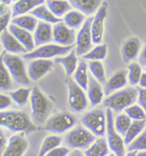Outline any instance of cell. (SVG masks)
I'll return each mask as SVG.
<instances>
[{"instance_id": "obj_15", "label": "cell", "mask_w": 146, "mask_h": 156, "mask_svg": "<svg viewBox=\"0 0 146 156\" xmlns=\"http://www.w3.org/2000/svg\"><path fill=\"white\" fill-rule=\"evenodd\" d=\"M52 67L53 62L50 59H32L28 64V73L29 78L32 81L37 82L43 76H45L48 72H50Z\"/></svg>"}, {"instance_id": "obj_40", "label": "cell", "mask_w": 146, "mask_h": 156, "mask_svg": "<svg viewBox=\"0 0 146 156\" xmlns=\"http://www.w3.org/2000/svg\"><path fill=\"white\" fill-rule=\"evenodd\" d=\"M13 83L11 81V76L8 71L5 65L2 63L1 65V79H0V88L2 91H9L12 89Z\"/></svg>"}, {"instance_id": "obj_20", "label": "cell", "mask_w": 146, "mask_h": 156, "mask_svg": "<svg viewBox=\"0 0 146 156\" xmlns=\"http://www.w3.org/2000/svg\"><path fill=\"white\" fill-rule=\"evenodd\" d=\"M127 84V71L124 69H121L114 73L110 80L104 84V94L106 95H110V94L117 91L126 87Z\"/></svg>"}, {"instance_id": "obj_9", "label": "cell", "mask_w": 146, "mask_h": 156, "mask_svg": "<svg viewBox=\"0 0 146 156\" xmlns=\"http://www.w3.org/2000/svg\"><path fill=\"white\" fill-rule=\"evenodd\" d=\"M107 137L108 143L111 151L116 156H125V142L114 127V119L113 111L107 108Z\"/></svg>"}, {"instance_id": "obj_53", "label": "cell", "mask_w": 146, "mask_h": 156, "mask_svg": "<svg viewBox=\"0 0 146 156\" xmlns=\"http://www.w3.org/2000/svg\"><path fill=\"white\" fill-rule=\"evenodd\" d=\"M108 156H116V155H115V154H114V153H113V154H110Z\"/></svg>"}, {"instance_id": "obj_55", "label": "cell", "mask_w": 146, "mask_h": 156, "mask_svg": "<svg viewBox=\"0 0 146 156\" xmlns=\"http://www.w3.org/2000/svg\"><path fill=\"white\" fill-rule=\"evenodd\" d=\"M145 71H146V66H145Z\"/></svg>"}, {"instance_id": "obj_52", "label": "cell", "mask_w": 146, "mask_h": 156, "mask_svg": "<svg viewBox=\"0 0 146 156\" xmlns=\"http://www.w3.org/2000/svg\"><path fill=\"white\" fill-rule=\"evenodd\" d=\"M137 156H146V151H141L138 153Z\"/></svg>"}, {"instance_id": "obj_36", "label": "cell", "mask_w": 146, "mask_h": 156, "mask_svg": "<svg viewBox=\"0 0 146 156\" xmlns=\"http://www.w3.org/2000/svg\"><path fill=\"white\" fill-rule=\"evenodd\" d=\"M132 119L127 114H119L114 120V127L121 136H125L132 124Z\"/></svg>"}, {"instance_id": "obj_17", "label": "cell", "mask_w": 146, "mask_h": 156, "mask_svg": "<svg viewBox=\"0 0 146 156\" xmlns=\"http://www.w3.org/2000/svg\"><path fill=\"white\" fill-rule=\"evenodd\" d=\"M9 31L18 40V41L26 48V50L28 52L34 50L35 47L34 38L29 31L20 28L13 23H11L9 26Z\"/></svg>"}, {"instance_id": "obj_35", "label": "cell", "mask_w": 146, "mask_h": 156, "mask_svg": "<svg viewBox=\"0 0 146 156\" xmlns=\"http://www.w3.org/2000/svg\"><path fill=\"white\" fill-rule=\"evenodd\" d=\"M88 67L91 71V74L96 78L101 84H105L107 83L105 76L104 67L100 61H90Z\"/></svg>"}, {"instance_id": "obj_11", "label": "cell", "mask_w": 146, "mask_h": 156, "mask_svg": "<svg viewBox=\"0 0 146 156\" xmlns=\"http://www.w3.org/2000/svg\"><path fill=\"white\" fill-rule=\"evenodd\" d=\"M93 16H89L80 28L76 36L75 51L78 56H84L90 51L92 46V34H91V23Z\"/></svg>"}, {"instance_id": "obj_50", "label": "cell", "mask_w": 146, "mask_h": 156, "mask_svg": "<svg viewBox=\"0 0 146 156\" xmlns=\"http://www.w3.org/2000/svg\"><path fill=\"white\" fill-rule=\"evenodd\" d=\"M126 156H137V151H130L128 152Z\"/></svg>"}, {"instance_id": "obj_19", "label": "cell", "mask_w": 146, "mask_h": 156, "mask_svg": "<svg viewBox=\"0 0 146 156\" xmlns=\"http://www.w3.org/2000/svg\"><path fill=\"white\" fill-rule=\"evenodd\" d=\"M1 42L5 50L9 53L15 54L28 51L26 48L18 41V40L7 29L1 32Z\"/></svg>"}, {"instance_id": "obj_2", "label": "cell", "mask_w": 146, "mask_h": 156, "mask_svg": "<svg viewBox=\"0 0 146 156\" xmlns=\"http://www.w3.org/2000/svg\"><path fill=\"white\" fill-rule=\"evenodd\" d=\"M138 90L134 87H127L113 93L104 101V106L114 112H120L128 106L133 105L138 100Z\"/></svg>"}, {"instance_id": "obj_42", "label": "cell", "mask_w": 146, "mask_h": 156, "mask_svg": "<svg viewBox=\"0 0 146 156\" xmlns=\"http://www.w3.org/2000/svg\"><path fill=\"white\" fill-rule=\"evenodd\" d=\"M11 16H12V11H10V10L8 11L7 13H5V15L0 16V30H1V32H3L7 28L8 26H9V23Z\"/></svg>"}, {"instance_id": "obj_43", "label": "cell", "mask_w": 146, "mask_h": 156, "mask_svg": "<svg viewBox=\"0 0 146 156\" xmlns=\"http://www.w3.org/2000/svg\"><path fill=\"white\" fill-rule=\"evenodd\" d=\"M138 104L144 108V110L146 112V88H138Z\"/></svg>"}, {"instance_id": "obj_51", "label": "cell", "mask_w": 146, "mask_h": 156, "mask_svg": "<svg viewBox=\"0 0 146 156\" xmlns=\"http://www.w3.org/2000/svg\"><path fill=\"white\" fill-rule=\"evenodd\" d=\"M11 2H12V0H1V3L6 5H9L11 4Z\"/></svg>"}, {"instance_id": "obj_47", "label": "cell", "mask_w": 146, "mask_h": 156, "mask_svg": "<svg viewBox=\"0 0 146 156\" xmlns=\"http://www.w3.org/2000/svg\"><path fill=\"white\" fill-rule=\"evenodd\" d=\"M138 85L142 88H146V72L142 74L140 80H139V83H138Z\"/></svg>"}, {"instance_id": "obj_33", "label": "cell", "mask_w": 146, "mask_h": 156, "mask_svg": "<svg viewBox=\"0 0 146 156\" xmlns=\"http://www.w3.org/2000/svg\"><path fill=\"white\" fill-rule=\"evenodd\" d=\"M32 89L21 87L15 91H12L9 93V96L12 99L15 103H16L18 106H24L28 103V100L31 96Z\"/></svg>"}, {"instance_id": "obj_38", "label": "cell", "mask_w": 146, "mask_h": 156, "mask_svg": "<svg viewBox=\"0 0 146 156\" xmlns=\"http://www.w3.org/2000/svg\"><path fill=\"white\" fill-rule=\"evenodd\" d=\"M127 151H146V129L128 145Z\"/></svg>"}, {"instance_id": "obj_18", "label": "cell", "mask_w": 146, "mask_h": 156, "mask_svg": "<svg viewBox=\"0 0 146 156\" xmlns=\"http://www.w3.org/2000/svg\"><path fill=\"white\" fill-rule=\"evenodd\" d=\"M51 23L39 22L34 31V42L35 46H40L50 43L53 40V28Z\"/></svg>"}, {"instance_id": "obj_25", "label": "cell", "mask_w": 146, "mask_h": 156, "mask_svg": "<svg viewBox=\"0 0 146 156\" xmlns=\"http://www.w3.org/2000/svg\"><path fill=\"white\" fill-rule=\"evenodd\" d=\"M109 143L104 137L97 139L85 151L86 156H108L110 154Z\"/></svg>"}, {"instance_id": "obj_12", "label": "cell", "mask_w": 146, "mask_h": 156, "mask_svg": "<svg viewBox=\"0 0 146 156\" xmlns=\"http://www.w3.org/2000/svg\"><path fill=\"white\" fill-rule=\"evenodd\" d=\"M108 13V4L103 2L99 9H97L91 23V34L93 44H100L103 41L104 31V22Z\"/></svg>"}, {"instance_id": "obj_32", "label": "cell", "mask_w": 146, "mask_h": 156, "mask_svg": "<svg viewBox=\"0 0 146 156\" xmlns=\"http://www.w3.org/2000/svg\"><path fill=\"white\" fill-rule=\"evenodd\" d=\"M62 142H63V139L59 136L51 135V136H46L45 140L43 141L38 156H46L49 152L53 150L56 147H59Z\"/></svg>"}, {"instance_id": "obj_24", "label": "cell", "mask_w": 146, "mask_h": 156, "mask_svg": "<svg viewBox=\"0 0 146 156\" xmlns=\"http://www.w3.org/2000/svg\"><path fill=\"white\" fill-rule=\"evenodd\" d=\"M44 3L45 0H19L15 3L12 7V16L15 17L31 12L32 9Z\"/></svg>"}, {"instance_id": "obj_16", "label": "cell", "mask_w": 146, "mask_h": 156, "mask_svg": "<svg viewBox=\"0 0 146 156\" xmlns=\"http://www.w3.org/2000/svg\"><path fill=\"white\" fill-rule=\"evenodd\" d=\"M141 51V41L138 37H130L123 43L121 47V56L125 63H130L136 59Z\"/></svg>"}, {"instance_id": "obj_1", "label": "cell", "mask_w": 146, "mask_h": 156, "mask_svg": "<svg viewBox=\"0 0 146 156\" xmlns=\"http://www.w3.org/2000/svg\"><path fill=\"white\" fill-rule=\"evenodd\" d=\"M0 124L11 132L28 135L36 130V126L29 116L21 111H2L0 113Z\"/></svg>"}, {"instance_id": "obj_28", "label": "cell", "mask_w": 146, "mask_h": 156, "mask_svg": "<svg viewBox=\"0 0 146 156\" xmlns=\"http://www.w3.org/2000/svg\"><path fill=\"white\" fill-rule=\"evenodd\" d=\"M46 6L56 17H62L71 9V5L67 0H46Z\"/></svg>"}, {"instance_id": "obj_8", "label": "cell", "mask_w": 146, "mask_h": 156, "mask_svg": "<svg viewBox=\"0 0 146 156\" xmlns=\"http://www.w3.org/2000/svg\"><path fill=\"white\" fill-rule=\"evenodd\" d=\"M77 124V119L69 112H61L52 116L46 123V130L54 134L65 133Z\"/></svg>"}, {"instance_id": "obj_54", "label": "cell", "mask_w": 146, "mask_h": 156, "mask_svg": "<svg viewBox=\"0 0 146 156\" xmlns=\"http://www.w3.org/2000/svg\"><path fill=\"white\" fill-rule=\"evenodd\" d=\"M12 1H14V2H17V1H19V0H12Z\"/></svg>"}, {"instance_id": "obj_49", "label": "cell", "mask_w": 146, "mask_h": 156, "mask_svg": "<svg viewBox=\"0 0 146 156\" xmlns=\"http://www.w3.org/2000/svg\"><path fill=\"white\" fill-rule=\"evenodd\" d=\"M69 156H86L85 153H82L80 149H74L73 152L69 153Z\"/></svg>"}, {"instance_id": "obj_26", "label": "cell", "mask_w": 146, "mask_h": 156, "mask_svg": "<svg viewBox=\"0 0 146 156\" xmlns=\"http://www.w3.org/2000/svg\"><path fill=\"white\" fill-rule=\"evenodd\" d=\"M88 64L85 59H81L79 62L78 67L73 74V80L82 87L85 91H87L89 83V73H88Z\"/></svg>"}, {"instance_id": "obj_7", "label": "cell", "mask_w": 146, "mask_h": 156, "mask_svg": "<svg viewBox=\"0 0 146 156\" xmlns=\"http://www.w3.org/2000/svg\"><path fill=\"white\" fill-rule=\"evenodd\" d=\"M74 46H65L58 44H46L39 46L32 51H29L23 56L25 59L32 60L37 58L50 59L69 54L73 50Z\"/></svg>"}, {"instance_id": "obj_10", "label": "cell", "mask_w": 146, "mask_h": 156, "mask_svg": "<svg viewBox=\"0 0 146 156\" xmlns=\"http://www.w3.org/2000/svg\"><path fill=\"white\" fill-rule=\"evenodd\" d=\"M68 101L70 108L75 112H81L86 110L88 106V101L85 90L70 77L68 80Z\"/></svg>"}, {"instance_id": "obj_45", "label": "cell", "mask_w": 146, "mask_h": 156, "mask_svg": "<svg viewBox=\"0 0 146 156\" xmlns=\"http://www.w3.org/2000/svg\"><path fill=\"white\" fill-rule=\"evenodd\" d=\"M138 63L141 64V66H146V44L141 49L138 56Z\"/></svg>"}, {"instance_id": "obj_13", "label": "cell", "mask_w": 146, "mask_h": 156, "mask_svg": "<svg viewBox=\"0 0 146 156\" xmlns=\"http://www.w3.org/2000/svg\"><path fill=\"white\" fill-rule=\"evenodd\" d=\"M53 41L62 46H73L76 41L75 29L68 27L64 22L56 23L53 27Z\"/></svg>"}, {"instance_id": "obj_46", "label": "cell", "mask_w": 146, "mask_h": 156, "mask_svg": "<svg viewBox=\"0 0 146 156\" xmlns=\"http://www.w3.org/2000/svg\"><path fill=\"white\" fill-rule=\"evenodd\" d=\"M1 151H2V153L4 152V150H5V144L7 143V139H6V137H5V133L3 132V130H1Z\"/></svg>"}, {"instance_id": "obj_3", "label": "cell", "mask_w": 146, "mask_h": 156, "mask_svg": "<svg viewBox=\"0 0 146 156\" xmlns=\"http://www.w3.org/2000/svg\"><path fill=\"white\" fill-rule=\"evenodd\" d=\"M30 104L33 122L37 124L46 123L52 108V105L38 87L32 89Z\"/></svg>"}, {"instance_id": "obj_37", "label": "cell", "mask_w": 146, "mask_h": 156, "mask_svg": "<svg viewBox=\"0 0 146 156\" xmlns=\"http://www.w3.org/2000/svg\"><path fill=\"white\" fill-rule=\"evenodd\" d=\"M128 82L132 85V86H135L139 83V80L141 77L142 74V67L141 64H137V63H132L128 65Z\"/></svg>"}, {"instance_id": "obj_5", "label": "cell", "mask_w": 146, "mask_h": 156, "mask_svg": "<svg viewBox=\"0 0 146 156\" xmlns=\"http://www.w3.org/2000/svg\"><path fill=\"white\" fill-rule=\"evenodd\" d=\"M96 141V136L87 128L78 126L66 135L64 142L69 147L87 150Z\"/></svg>"}, {"instance_id": "obj_31", "label": "cell", "mask_w": 146, "mask_h": 156, "mask_svg": "<svg viewBox=\"0 0 146 156\" xmlns=\"http://www.w3.org/2000/svg\"><path fill=\"white\" fill-rule=\"evenodd\" d=\"M146 125V119L144 120H134L128 129L127 132L124 136V142L126 145H129L131 142L138 137L143 132Z\"/></svg>"}, {"instance_id": "obj_39", "label": "cell", "mask_w": 146, "mask_h": 156, "mask_svg": "<svg viewBox=\"0 0 146 156\" xmlns=\"http://www.w3.org/2000/svg\"><path fill=\"white\" fill-rule=\"evenodd\" d=\"M126 114H127L133 120L146 119V112L140 105H132L125 109Z\"/></svg>"}, {"instance_id": "obj_4", "label": "cell", "mask_w": 146, "mask_h": 156, "mask_svg": "<svg viewBox=\"0 0 146 156\" xmlns=\"http://www.w3.org/2000/svg\"><path fill=\"white\" fill-rule=\"evenodd\" d=\"M2 63L5 64L15 83L23 86H28L30 84V78L27 72L25 64L20 57L6 52L3 54Z\"/></svg>"}, {"instance_id": "obj_29", "label": "cell", "mask_w": 146, "mask_h": 156, "mask_svg": "<svg viewBox=\"0 0 146 156\" xmlns=\"http://www.w3.org/2000/svg\"><path fill=\"white\" fill-rule=\"evenodd\" d=\"M86 15L79 10H69L63 16L64 23L73 29L81 28L86 21Z\"/></svg>"}, {"instance_id": "obj_21", "label": "cell", "mask_w": 146, "mask_h": 156, "mask_svg": "<svg viewBox=\"0 0 146 156\" xmlns=\"http://www.w3.org/2000/svg\"><path fill=\"white\" fill-rule=\"evenodd\" d=\"M101 84L96 78L91 74H89V83L87 88V95L88 99L92 106H96L99 105L104 95V93L102 88Z\"/></svg>"}, {"instance_id": "obj_22", "label": "cell", "mask_w": 146, "mask_h": 156, "mask_svg": "<svg viewBox=\"0 0 146 156\" xmlns=\"http://www.w3.org/2000/svg\"><path fill=\"white\" fill-rule=\"evenodd\" d=\"M71 6L82 12L86 16L96 14L102 3V0H69Z\"/></svg>"}, {"instance_id": "obj_6", "label": "cell", "mask_w": 146, "mask_h": 156, "mask_svg": "<svg viewBox=\"0 0 146 156\" xmlns=\"http://www.w3.org/2000/svg\"><path fill=\"white\" fill-rule=\"evenodd\" d=\"M83 125L97 136L104 137L107 132V115L102 109L90 111L81 119Z\"/></svg>"}, {"instance_id": "obj_23", "label": "cell", "mask_w": 146, "mask_h": 156, "mask_svg": "<svg viewBox=\"0 0 146 156\" xmlns=\"http://www.w3.org/2000/svg\"><path fill=\"white\" fill-rule=\"evenodd\" d=\"M77 53L74 50H72L69 54L65 55L64 57H57L56 58L55 63L56 64H62L64 67L65 72L68 77H70L71 76H73L75 70L77 69L79 61H78Z\"/></svg>"}, {"instance_id": "obj_27", "label": "cell", "mask_w": 146, "mask_h": 156, "mask_svg": "<svg viewBox=\"0 0 146 156\" xmlns=\"http://www.w3.org/2000/svg\"><path fill=\"white\" fill-rule=\"evenodd\" d=\"M30 14L35 16L36 18L40 19L42 22H46V23H51V24H56L62 22V19L56 17L55 15L50 11V9L44 5H39L34 9H32L30 12Z\"/></svg>"}, {"instance_id": "obj_48", "label": "cell", "mask_w": 146, "mask_h": 156, "mask_svg": "<svg viewBox=\"0 0 146 156\" xmlns=\"http://www.w3.org/2000/svg\"><path fill=\"white\" fill-rule=\"evenodd\" d=\"M8 6H9V5H5V4H2V3H1V5H0V16L5 15V13H7L8 11L10 10Z\"/></svg>"}, {"instance_id": "obj_14", "label": "cell", "mask_w": 146, "mask_h": 156, "mask_svg": "<svg viewBox=\"0 0 146 156\" xmlns=\"http://www.w3.org/2000/svg\"><path fill=\"white\" fill-rule=\"evenodd\" d=\"M28 147V142L24 133L16 134L9 139L8 145L2 153V156H23Z\"/></svg>"}, {"instance_id": "obj_30", "label": "cell", "mask_w": 146, "mask_h": 156, "mask_svg": "<svg viewBox=\"0 0 146 156\" xmlns=\"http://www.w3.org/2000/svg\"><path fill=\"white\" fill-rule=\"evenodd\" d=\"M11 23L18 26L20 28H24L28 30L29 32H33L35 31L38 25V21L35 16L32 15H22L13 17Z\"/></svg>"}, {"instance_id": "obj_34", "label": "cell", "mask_w": 146, "mask_h": 156, "mask_svg": "<svg viewBox=\"0 0 146 156\" xmlns=\"http://www.w3.org/2000/svg\"><path fill=\"white\" fill-rule=\"evenodd\" d=\"M107 45L106 44H98L96 47L88 51L87 54L82 56L83 59L90 61H100L105 59L107 56Z\"/></svg>"}, {"instance_id": "obj_44", "label": "cell", "mask_w": 146, "mask_h": 156, "mask_svg": "<svg viewBox=\"0 0 146 156\" xmlns=\"http://www.w3.org/2000/svg\"><path fill=\"white\" fill-rule=\"evenodd\" d=\"M11 98L10 96L5 95L4 94H0V109L1 111H4L6 108H8L11 105Z\"/></svg>"}, {"instance_id": "obj_41", "label": "cell", "mask_w": 146, "mask_h": 156, "mask_svg": "<svg viewBox=\"0 0 146 156\" xmlns=\"http://www.w3.org/2000/svg\"><path fill=\"white\" fill-rule=\"evenodd\" d=\"M69 154V148L67 147H57L50 151L46 156H68Z\"/></svg>"}]
</instances>
